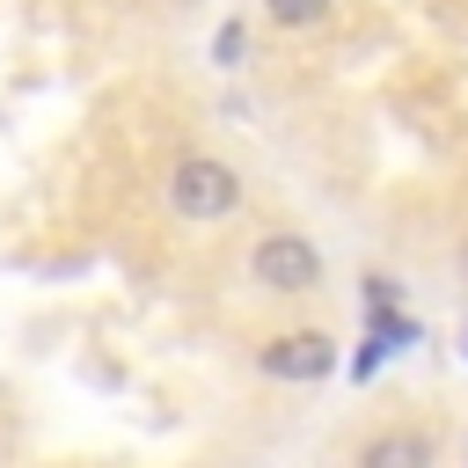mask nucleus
<instances>
[{"mask_svg": "<svg viewBox=\"0 0 468 468\" xmlns=\"http://www.w3.org/2000/svg\"><path fill=\"white\" fill-rule=\"evenodd\" d=\"M168 205H176L183 219H227V212L241 205V176H234L227 161H212V154H190V161H176V176H168Z\"/></svg>", "mask_w": 468, "mask_h": 468, "instance_id": "obj_1", "label": "nucleus"}, {"mask_svg": "<svg viewBox=\"0 0 468 468\" xmlns=\"http://www.w3.org/2000/svg\"><path fill=\"white\" fill-rule=\"evenodd\" d=\"M249 271H256L263 292H307V285L322 278V256H314L307 234H263L256 256H249Z\"/></svg>", "mask_w": 468, "mask_h": 468, "instance_id": "obj_2", "label": "nucleus"}, {"mask_svg": "<svg viewBox=\"0 0 468 468\" xmlns=\"http://www.w3.org/2000/svg\"><path fill=\"white\" fill-rule=\"evenodd\" d=\"M263 373H271V380H322V373H336V344H329L322 329L271 336V344H263Z\"/></svg>", "mask_w": 468, "mask_h": 468, "instance_id": "obj_3", "label": "nucleus"}, {"mask_svg": "<svg viewBox=\"0 0 468 468\" xmlns=\"http://www.w3.org/2000/svg\"><path fill=\"white\" fill-rule=\"evenodd\" d=\"M424 461H431V439L424 431H380L358 453V468H424Z\"/></svg>", "mask_w": 468, "mask_h": 468, "instance_id": "obj_4", "label": "nucleus"}, {"mask_svg": "<svg viewBox=\"0 0 468 468\" xmlns=\"http://www.w3.org/2000/svg\"><path fill=\"white\" fill-rule=\"evenodd\" d=\"M263 7H271V22H285V29H307V22L329 15V0H263Z\"/></svg>", "mask_w": 468, "mask_h": 468, "instance_id": "obj_5", "label": "nucleus"}, {"mask_svg": "<svg viewBox=\"0 0 468 468\" xmlns=\"http://www.w3.org/2000/svg\"><path fill=\"white\" fill-rule=\"evenodd\" d=\"M241 44H249V37H241V22H227V29L212 37V58H219V66H234V58H241Z\"/></svg>", "mask_w": 468, "mask_h": 468, "instance_id": "obj_6", "label": "nucleus"}, {"mask_svg": "<svg viewBox=\"0 0 468 468\" xmlns=\"http://www.w3.org/2000/svg\"><path fill=\"white\" fill-rule=\"evenodd\" d=\"M461 351H468V329H461Z\"/></svg>", "mask_w": 468, "mask_h": 468, "instance_id": "obj_7", "label": "nucleus"}, {"mask_svg": "<svg viewBox=\"0 0 468 468\" xmlns=\"http://www.w3.org/2000/svg\"><path fill=\"white\" fill-rule=\"evenodd\" d=\"M461 263H468V241H461Z\"/></svg>", "mask_w": 468, "mask_h": 468, "instance_id": "obj_8", "label": "nucleus"}]
</instances>
